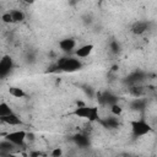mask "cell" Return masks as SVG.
I'll return each mask as SVG.
<instances>
[{"label": "cell", "instance_id": "cell-1", "mask_svg": "<svg viewBox=\"0 0 157 157\" xmlns=\"http://www.w3.org/2000/svg\"><path fill=\"white\" fill-rule=\"evenodd\" d=\"M71 115H75L77 118H83L87 119L90 123H93L99 120V109L98 107H88L85 104L81 107H76L71 112Z\"/></svg>", "mask_w": 157, "mask_h": 157}, {"label": "cell", "instance_id": "cell-2", "mask_svg": "<svg viewBox=\"0 0 157 157\" xmlns=\"http://www.w3.org/2000/svg\"><path fill=\"white\" fill-rule=\"evenodd\" d=\"M58 70L64 71V72H75L81 69V63L78 59L72 58V56H63L61 59L58 60L56 63Z\"/></svg>", "mask_w": 157, "mask_h": 157}, {"label": "cell", "instance_id": "cell-3", "mask_svg": "<svg viewBox=\"0 0 157 157\" xmlns=\"http://www.w3.org/2000/svg\"><path fill=\"white\" fill-rule=\"evenodd\" d=\"M130 128H131V132L135 137L145 136V135H147L148 132L152 131V126L144 119L131 120L130 121Z\"/></svg>", "mask_w": 157, "mask_h": 157}, {"label": "cell", "instance_id": "cell-4", "mask_svg": "<svg viewBox=\"0 0 157 157\" xmlns=\"http://www.w3.org/2000/svg\"><path fill=\"white\" fill-rule=\"evenodd\" d=\"M5 140L12 142L15 146H23L27 140V131L25 130H13L5 135Z\"/></svg>", "mask_w": 157, "mask_h": 157}, {"label": "cell", "instance_id": "cell-5", "mask_svg": "<svg viewBox=\"0 0 157 157\" xmlns=\"http://www.w3.org/2000/svg\"><path fill=\"white\" fill-rule=\"evenodd\" d=\"M13 67V63H12V59L9 56V55H5L2 56V59L0 60V76L4 78L6 77L10 71L12 70Z\"/></svg>", "mask_w": 157, "mask_h": 157}, {"label": "cell", "instance_id": "cell-6", "mask_svg": "<svg viewBox=\"0 0 157 157\" xmlns=\"http://www.w3.org/2000/svg\"><path fill=\"white\" fill-rule=\"evenodd\" d=\"M148 27H150V23L147 21H137V22H135L131 26V32L134 34H137L139 36V34L145 33L148 29Z\"/></svg>", "mask_w": 157, "mask_h": 157}, {"label": "cell", "instance_id": "cell-7", "mask_svg": "<svg viewBox=\"0 0 157 157\" xmlns=\"http://www.w3.org/2000/svg\"><path fill=\"white\" fill-rule=\"evenodd\" d=\"M0 119H1V121L4 124L11 125V126H17V125H21L22 124L21 118L17 114H15V113H12L10 115H6V117H0Z\"/></svg>", "mask_w": 157, "mask_h": 157}, {"label": "cell", "instance_id": "cell-8", "mask_svg": "<svg viewBox=\"0 0 157 157\" xmlns=\"http://www.w3.org/2000/svg\"><path fill=\"white\" fill-rule=\"evenodd\" d=\"M59 47L61 48L63 52H71L76 47V40L74 38H64L59 42Z\"/></svg>", "mask_w": 157, "mask_h": 157}, {"label": "cell", "instance_id": "cell-9", "mask_svg": "<svg viewBox=\"0 0 157 157\" xmlns=\"http://www.w3.org/2000/svg\"><path fill=\"white\" fill-rule=\"evenodd\" d=\"M99 102L102 104H108L109 107H112L113 104H117L118 103V98L114 94H112L109 92H105L103 94H99Z\"/></svg>", "mask_w": 157, "mask_h": 157}, {"label": "cell", "instance_id": "cell-10", "mask_svg": "<svg viewBox=\"0 0 157 157\" xmlns=\"http://www.w3.org/2000/svg\"><path fill=\"white\" fill-rule=\"evenodd\" d=\"M93 44H85V45H81L76 52H75V55L77 58H87L92 50H93Z\"/></svg>", "mask_w": 157, "mask_h": 157}, {"label": "cell", "instance_id": "cell-11", "mask_svg": "<svg viewBox=\"0 0 157 157\" xmlns=\"http://www.w3.org/2000/svg\"><path fill=\"white\" fill-rule=\"evenodd\" d=\"M13 148H15V145L7 140H2L1 144H0V151H1V155H7V153H13Z\"/></svg>", "mask_w": 157, "mask_h": 157}, {"label": "cell", "instance_id": "cell-12", "mask_svg": "<svg viewBox=\"0 0 157 157\" xmlns=\"http://www.w3.org/2000/svg\"><path fill=\"white\" fill-rule=\"evenodd\" d=\"M72 141L78 146V147H86L88 146V137L83 134H76L72 137Z\"/></svg>", "mask_w": 157, "mask_h": 157}, {"label": "cell", "instance_id": "cell-13", "mask_svg": "<svg viewBox=\"0 0 157 157\" xmlns=\"http://www.w3.org/2000/svg\"><path fill=\"white\" fill-rule=\"evenodd\" d=\"M9 93H10V96H12V97H15V98H23V97L26 96L25 91H23L22 88L17 87V86H11V87L9 88Z\"/></svg>", "mask_w": 157, "mask_h": 157}, {"label": "cell", "instance_id": "cell-14", "mask_svg": "<svg viewBox=\"0 0 157 157\" xmlns=\"http://www.w3.org/2000/svg\"><path fill=\"white\" fill-rule=\"evenodd\" d=\"M12 113H13V110L10 108V105L6 102L0 103V117H6V115H10Z\"/></svg>", "mask_w": 157, "mask_h": 157}, {"label": "cell", "instance_id": "cell-15", "mask_svg": "<svg viewBox=\"0 0 157 157\" xmlns=\"http://www.w3.org/2000/svg\"><path fill=\"white\" fill-rule=\"evenodd\" d=\"M10 12H11V16H12L13 22H21V21L25 20V13L22 11H20V10H12Z\"/></svg>", "mask_w": 157, "mask_h": 157}, {"label": "cell", "instance_id": "cell-16", "mask_svg": "<svg viewBox=\"0 0 157 157\" xmlns=\"http://www.w3.org/2000/svg\"><path fill=\"white\" fill-rule=\"evenodd\" d=\"M107 128H117L118 126V120L115 118H107L102 121Z\"/></svg>", "mask_w": 157, "mask_h": 157}, {"label": "cell", "instance_id": "cell-17", "mask_svg": "<svg viewBox=\"0 0 157 157\" xmlns=\"http://www.w3.org/2000/svg\"><path fill=\"white\" fill-rule=\"evenodd\" d=\"M131 107H132L134 109H142V108H145V101H142L141 98H136V99L132 102Z\"/></svg>", "mask_w": 157, "mask_h": 157}, {"label": "cell", "instance_id": "cell-18", "mask_svg": "<svg viewBox=\"0 0 157 157\" xmlns=\"http://www.w3.org/2000/svg\"><path fill=\"white\" fill-rule=\"evenodd\" d=\"M110 112H112V114H113V115L118 117V115H120V114L123 113V108L117 103V104H113V105L110 107Z\"/></svg>", "mask_w": 157, "mask_h": 157}, {"label": "cell", "instance_id": "cell-19", "mask_svg": "<svg viewBox=\"0 0 157 157\" xmlns=\"http://www.w3.org/2000/svg\"><path fill=\"white\" fill-rule=\"evenodd\" d=\"M1 20H2V22H5V23H13L11 12H5V13H2V15H1Z\"/></svg>", "mask_w": 157, "mask_h": 157}, {"label": "cell", "instance_id": "cell-20", "mask_svg": "<svg viewBox=\"0 0 157 157\" xmlns=\"http://www.w3.org/2000/svg\"><path fill=\"white\" fill-rule=\"evenodd\" d=\"M142 92H144V90H142V87H140V86H135V87L131 88V93H132L134 96H136L137 98L142 94Z\"/></svg>", "mask_w": 157, "mask_h": 157}, {"label": "cell", "instance_id": "cell-21", "mask_svg": "<svg viewBox=\"0 0 157 157\" xmlns=\"http://www.w3.org/2000/svg\"><path fill=\"white\" fill-rule=\"evenodd\" d=\"M63 156V150L60 147H55L52 150V157H61Z\"/></svg>", "mask_w": 157, "mask_h": 157}, {"label": "cell", "instance_id": "cell-22", "mask_svg": "<svg viewBox=\"0 0 157 157\" xmlns=\"http://www.w3.org/2000/svg\"><path fill=\"white\" fill-rule=\"evenodd\" d=\"M110 48H112V52H113V53H118V52H119V44H118L117 42H113V43L110 44Z\"/></svg>", "mask_w": 157, "mask_h": 157}, {"label": "cell", "instance_id": "cell-23", "mask_svg": "<svg viewBox=\"0 0 157 157\" xmlns=\"http://www.w3.org/2000/svg\"><path fill=\"white\" fill-rule=\"evenodd\" d=\"M156 126H157V125H156Z\"/></svg>", "mask_w": 157, "mask_h": 157}]
</instances>
